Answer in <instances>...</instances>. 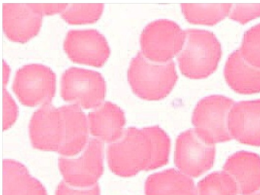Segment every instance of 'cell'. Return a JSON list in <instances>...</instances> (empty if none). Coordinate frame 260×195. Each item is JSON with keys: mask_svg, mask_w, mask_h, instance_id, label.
Listing matches in <instances>:
<instances>
[{"mask_svg": "<svg viewBox=\"0 0 260 195\" xmlns=\"http://www.w3.org/2000/svg\"><path fill=\"white\" fill-rule=\"evenodd\" d=\"M171 141L158 126L130 127L107 149L109 169L120 177H132L141 171H150L168 163Z\"/></svg>", "mask_w": 260, "mask_h": 195, "instance_id": "cell-1", "label": "cell"}, {"mask_svg": "<svg viewBox=\"0 0 260 195\" xmlns=\"http://www.w3.org/2000/svg\"><path fill=\"white\" fill-rule=\"evenodd\" d=\"M183 47L178 54L179 69L184 76L199 79L212 74L221 56L220 43L208 30L187 29Z\"/></svg>", "mask_w": 260, "mask_h": 195, "instance_id": "cell-2", "label": "cell"}, {"mask_svg": "<svg viewBox=\"0 0 260 195\" xmlns=\"http://www.w3.org/2000/svg\"><path fill=\"white\" fill-rule=\"evenodd\" d=\"M173 60L159 63L149 60L141 52L131 62L128 80L134 92L146 100H160L167 97L177 82Z\"/></svg>", "mask_w": 260, "mask_h": 195, "instance_id": "cell-3", "label": "cell"}, {"mask_svg": "<svg viewBox=\"0 0 260 195\" xmlns=\"http://www.w3.org/2000/svg\"><path fill=\"white\" fill-rule=\"evenodd\" d=\"M234 100L220 94L204 98L193 111L192 124L199 137L210 144L233 140L228 129V115Z\"/></svg>", "mask_w": 260, "mask_h": 195, "instance_id": "cell-4", "label": "cell"}, {"mask_svg": "<svg viewBox=\"0 0 260 195\" xmlns=\"http://www.w3.org/2000/svg\"><path fill=\"white\" fill-rule=\"evenodd\" d=\"M185 40V30L179 24L171 20H156L143 30L141 53L153 62H170L172 58L180 53Z\"/></svg>", "mask_w": 260, "mask_h": 195, "instance_id": "cell-5", "label": "cell"}, {"mask_svg": "<svg viewBox=\"0 0 260 195\" xmlns=\"http://www.w3.org/2000/svg\"><path fill=\"white\" fill-rule=\"evenodd\" d=\"M106 94L104 78L98 72L71 67L63 73L61 96L83 108H95L103 104Z\"/></svg>", "mask_w": 260, "mask_h": 195, "instance_id": "cell-6", "label": "cell"}, {"mask_svg": "<svg viewBox=\"0 0 260 195\" xmlns=\"http://www.w3.org/2000/svg\"><path fill=\"white\" fill-rule=\"evenodd\" d=\"M13 88L22 105H42L51 102L55 94V74L42 64L24 66L16 72Z\"/></svg>", "mask_w": 260, "mask_h": 195, "instance_id": "cell-7", "label": "cell"}, {"mask_svg": "<svg viewBox=\"0 0 260 195\" xmlns=\"http://www.w3.org/2000/svg\"><path fill=\"white\" fill-rule=\"evenodd\" d=\"M58 165L63 181L70 185L80 188L92 187L104 171L103 143L98 139H90L80 157H60Z\"/></svg>", "mask_w": 260, "mask_h": 195, "instance_id": "cell-8", "label": "cell"}, {"mask_svg": "<svg viewBox=\"0 0 260 195\" xmlns=\"http://www.w3.org/2000/svg\"><path fill=\"white\" fill-rule=\"evenodd\" d=\"M215 146L202 140L194 129L179 134L176 139L174 162L178 170L191 178H197L212 168Z\"/></svg>", "mask_w": 260, "mask_h": 195, "instance_id": "cell-9", "label": "cell"}, {"mask_svg": "<svg viewBox=\"0 0 260 195\" xmlns=\"http://www.w3.org/2000/svg\"><path fill=\"white\" fill-rule=\"evenodd\" d=\"M63 47L71 60L93 67L104 65L110 56L106 38L95 29L70 30Z\"/></svg>", "mask_w": 260, "mask_h": 195, "instance_id": "cell-10", "label": "cell"}, {"mask_svg": "<svg viewBox=\"0 0 260 195\" xmlns=\"http://www.w3.org/2000/svg\"><path fill=\"white\" fill-rule=\"evenodd\" d=\"M31 144L36 149L58 152L64 137V126L60 108L51 102L44 104L34 113L29 125Z\"/></svg>", "mask_w": 260, "mask_h": 195, "instance_id": "cell-11", "label": "cell"}, {"mask_svg": "<svg viewBox=\"0 0 260 195\" xmlns=\"http://www.w3.org/2000/svg\"><path fill=\"white\" fill-rule=\"evenodd\" d=\"M42 15L30 3H3V28L9 39L25 43L38 35Z\"/></svg>", "mask_w": 260, "mask_h": 195, "instance_id": "cell-12", "label": "cell"}, {"mask_svg": "<svg viewBox=\"0 0 260 195\" xmlns=\"http://www.w3.org/2000/svg\"><path fill=\"white\" fill-rule=\"evenodd\" d=\"M228 129L240 143L260 146V99L234 104L228 115Z\"/></svg>", "mask_w": 260, "mask_h": 195, "instance_id": "cell-13", "label": "cell"}, {"mask_svg": "<svg viewBox=\"0 0 260 195\" xmlns=\"http://www.w3.org/2000/svg\"><path fill=\"white\" fill-rule=\"evenodd\" d=\"M237 183L239 195H250L260 189V155L239 151L228 157L223 168Z\"/></svg>", "mask_w": 260, "mask_h": 195, "instance_id": "cell-14", "label": "cell"}, {"mask_svg": "<svg viewBox=\"0 0 260 195\" xmlns=\"http://www.w3.org/2000/svg\"><path fill=\"white\" fill-rule=\"evenodd\" d=\"M59 108L63 117L64 137L58 152L64 156H74L89 143V121L79 105L74 104Z\"/></svg>", "mask_w": 260, "mask_h": 195, "instance_id": "cell-15", "label": "cell"}, {"mask_svg": "<svg viewBox=\"0 0 260 195\" xmlns=\"http://www.w3.org/2000/svg\"><path fill=\"white\" fill-rule=\"evenodd\" d=\"M89 132L102 142L115 143L124 133V111L112 102H105L88 115Z\"/></svg>", "mask_w": 260, "mask_h": 195, "instance_id": "cell-16", "label": "cell"}, {"mask_svg": "<svg viewBox=\"0 0 260 195\" xmlns=\"http://www.w3.org/2000/svg\"><path fill=\"white\" fill-rule=\"evenodd\" d=\"M224 77L228 85L237 92L244 94L260 92V68L247 62L240 49L228 57Z\"/></svg>", "mask_w": 260, "mask_h": 195, "instance_id": "cell-17", "label": "cell"}, {"mask_svg": "<svg viewBox=\"0 0 260 195\" xmlns=\"http://www.w3.org/2000/svg\"><path fill=\"white\" fill-rule=\"evenodd\" d=\"M3 195H48L43 184L19 161H3Z\"/></svg>", "mask_w": 260, "mask_h": 195, "instance_id": "cell-18", "label": "cell"}, {"mask_svg": "<svg viewBox=\"0 0 260 195\" xmlns=\"http://www.w3.org/2000/svg\"><path fill=\"white\" fill-rule=\"evenodd\" d=\"M144 190L146 195H198L192 178L175 169L150 175Z\"/></svg>", "mask_w": 260, "mask_h": 195, "instance_id": "cell-19", "label": "cell"}, {"mask_svg": "<svg viewBox=\"0 0 260 195\" xmlns=\"http://www.w3.org/2000/svg\"><path fill=\"white\" fill-rule=\"evenodd\" d=\"M231 3H182L187 21L193 24L214 25L229 15Z\"/></svg>", "mask_w": 260, "mask_h": 195, "instance_id": "cell-20", "label": "cell"}, {"mask_svg": "<svg viewBox=\"0 0 260 195\" xmlns=\"http://www.w3.org/2000/svg\"><path fill=\"white\" fill-rule=\"evenodd\" d=\"M198 195H238L235 180L224 171L212 172L199 181Z\"/></svg>", "mask_w": 260, "mask_h": 195, "instance_id": "cell-21", "label": "cell"}, {"mask_svg": "<svg viewBox=\"0 0 260 195\" xmlns=\"http://www.w3.org/2000/svg\"><path fill=\"white\" fill-rule=\"evenodd\" d=\"M103 9V3H71L62 12L61 16L69 24H88L98 21Z\"/></svg>", "mask_w": 260, "mask_h": 195, "instance_id": "cell-22", "label": "cell"}, {"mask_svg": "<svg viewBox=\"0 0 260 195\" xmlns=\"http://www.w3.org/2000/svg\"><path fill=\"white\" fill-rule=\"evenodd\" d=\"M240 50L247 62L260 68V23L245 32Z\"/></svg>", "mask_w": 260, "mask_h": 195, "instance_id": "cell-23", "label": "cell"}, {"mask_svg": "<svg viewBox=\"0 0 260 195\" xmlns=\"http://www.w3.org/2000/svg\"><path fill=\"white\" fill-rule=\"evenodd\" d=\"M229 16L234 21H239L241 24H245L260 16V3L233 4Z\"/></svg>", "mask_w": 260, "mask_h": 195, "instance_id": "cell-24", "label": "cell"}, {"mask_svg": "<svg viewBox=\"0 0 260 195\" xmlns=\"http://www.w3.org/2000/svg\"><path fill=\"white\" fill-rule=\"evenodd\" d=\"M18 117V107L10 93L4 88L3 91V125L4 129H8L16 122Z\"/></svg>", "mask_w": 260, "mask_h": 195, "instance_id": "cell-25", "label": "cell"}, {"mask_svg": "<svg viewBox=\"0 0 260 195\" xmlns=\"http://www.w3.org/2000/svg\"><path fill=\"white\" fill-rule=\"evenodd\" d=\"M100 185L98 184L86 188L73 187L64 181H62L57 186L55 195H100Z\"/></svg>", "mask_w": 260, "mask_h": 195, "instance_id": "cell-26", "label": "cell"}, {"mask_svg": "<svg viewBox=\"0 0 260 195\" xmlns=\"http://www.w3.org/2000/svg\"><path fill=\"white\" fill-rule=\"evenodd\" d=\"M31 7L42 16L62 13L68 8L67 3H30Z\"/></svg>", "mask_w": 260, "mask_h": 195, "instance_id": "cell-27", "label": "cell"}, {"mask_svg": "<svg viewBox=\"0 0 260 195\" xmlns=\"http://www.w3.org/2000/svg\"><path fill=\"white\" fill-rule=\"evenodd\" d=\"M10 69L7 62L4 61V67H3V82H4V88H5L6 83H7L10 77Z\"/></svg>", "mask_w": 260, "mask_h": 195, "instance_id": "cell-28", "label": "cell"}, {"mask_svg": "<svg viewBox=\"0 0 260 195\" xmlns=\"http://www.w3.org/2000/svg\"><path fill=\"white\" fill-rule=\"evenodd\" d=\"M250 195H260V189L258 190H257L256 192H255V193H252V194Z\"/></svg>", "mask_w": 260, "mask_h": 195, "instance_id": "cell-29", "label": "cell"}]
</instances>
